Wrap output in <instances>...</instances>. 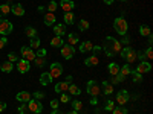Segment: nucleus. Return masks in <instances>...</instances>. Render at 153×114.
I'll use <instances>...</instances> for the list:
<instances>
[{
  "label": "nucleus",
  "mask_w": 153,
  "mask_h": 114,
  "mask_svg": "<svg viewBox=\"0 0 153 114\" xmlns=\"http://www.w3.org/2000/svg\"><path fill=\"white\" fill-rule=\"evenodd\" d=\"M12 29H14V26H12V23L6 18H0V34H2L3 37L9 35L12 32Z\"/></svg>",
  "instance_id": "nucleus-4"
},
{
  "label": "nucleus",
  "mask_w": 153,
  "mask_h": 114,
  "mask_svg": "<svg viewBox=\"0 0 153 114\" xmlns=\"http://www.w3.org/2000/svg\"><path fill=\"white\" fill-rule=\"evenodd\" d=\"M103 2H104L106 5H112V3L115 2V0H103Z\"/></svg>",
  "instance_id": "nucleus-55"
},
{
  "label": "nucleus",
  "mask_w": 153,
  "mask_h": 114,
  "mask_svg": "<svg viewBox=\"0 0 153 114\" xmlns=\"http://www.w3.org/2000/svg\"><path fill=\"white\" fill-rule=\"evenodd\" d=\"M17 69H19V72H20L22 75L28 73L29 69H31V62L26 61V59H19V61H17Z\"/></svg>",
  "instance_id": "nucleus-11"
},
{
  "label": "nucleus",
  "mask_w": 153,
  "mask_h": 114,
  "mask_svg": "<svg viewBox=\"0 0 153 114\" xmlns=\"http://www.w3.org/2000/svg\"><path fill=\"white\" fill-rule=\"evenodd\" d=\"M120 55H121V58L126 59L127 64H130V62L136 61V50H133L132 47H124V49H121Z\"/></svg>",
  "instance_id": "nucleus-3"
},
{
  "label": "nucleus",
  "mask_w": 153,
  "mask_h": 114,
  "mask_svg": "<svg viewBox=\"0 0 153 114\" xmlns=\"http://www.w3.org/2000/svg\"><path fill=\"white\" fill-rule=\"evenodd\" d=\"M55 21H57V17L54 15V12H46L45 18H43V23L46 24V26H54Z\"/></svg>",
  "instance_id": "nucleus-14"
},
{
  "label": "nucleus",
  "mask_w": 153,
  "mask_h": 114,
  "mask_svg": "<svg viewBox=\"0 0 153 114\" xmlns=\"http://www.w3.org/2000/svg\"><path fill=\"white\" fill-rule=\"evenodd\" d=\"M8 2H12V0H8Z\"/></svg>",
  "instance_id": "nucleus-60"
},
{
  "label": "nucleus",
  "mask_w": 153,
  "mask_h": 114,
  "mask_svg": "<svg viewBox=\"0 0 153 114\" xmlns=\"http://www.w3.org/2000/svg\"><path fill=\"white\" fill-rule=\"evenodd\" d=\"M5 108H6V104L5 102H0V113L5 111Z\"/></svg>",
  "instance_id": "nucleus-52"
},
{
  "label": "nucleus",
  "mask_w": 153,
  "mask_h": 114,
  "mask_svg": "<svg viewBox=\"0 0 153 114\" xmlns=\"http://www.w3.org/2000/svg\"><path fill=\"white\" fill-rule=\"evenodd\" d=\"M129 99H130V94H129V91H127V90H120L117 93V102L120 105L127 104V102H129Z\"/></svg>",
  "instance_id": "nucleus-10"
},
{
  "label": "nucleus",
  "mask_w": 153,
  "mask_h": 114,
  "mask_svg": "<svg viewBox=\"0 0 153 114\" xmlns=\"http://www.w3.org/2000/svg\"><path fill=\"white\" fill-rule=\"evenodd\" d=\"M132 79H133V82H143V75L141 73H138V72H135V70H132Z\"/></svg>",
  "instance_id": "nucleus-33"
},
{
  "label": "nucleus",
  "mask_w": 153,
  "mask_h": 114,
  "mask_svg": "<svg viewBox=\"0 0 153 114\" xmlns=\"http://www.w3.org/2000/svg\"><path fill=\"white\" fill-rule=\"evenodd\" d=\"M121 44H129L130 43V38L127 37V35H123V41H120Z\"/></svg>",
  "instance_id": "nucleus-51"
},
{
  "label": "nucleus",
  "mask_w": 153,
  "mask_h": 114,
  "mask_svg": "<svg viewBox=\"0 0 153 114\" xmlns=\"http://www.w3.org/2000/svg\"><path fill=\"white\" fill-rule=\"evenodd\" d=\"M54 34L57 37H61L66 34V24H54Z\"/></svg>",
  "instance_id": "nucleus-19"
},
{
  "label": "nucleus",
  "mask_w": 153,
  "mask_h": 114,
  "mask_svg": "<svg viewBox=\"0 0 153 114\" xmlns=\"http://www.w3.org/2000/svg\"><path fill=\"white\" fill-rule=\"evenodd\" d=\"M86 90H87V93L91 94L92 97H97V96L100 94V87H98V84H97L95 81H89Z\"/></svg>",
  "instance_id": "nucleus-9"
},
{
  "label": "nucleus",
  "mask_w": 153,
  "mask_h": 114,
  "mask_svg": "<svg viewBox=\"0 0 153 114\" xmlns=\"http://www.w3.org/2000/svg\"><path fill=\"white\" fill-rule=\"evenodd\" d=\"M35 56H37V58H45V56H46V49L38 47L37 52H35Z\"/></svg>",
  "instance_id": "nucleus-41"
},
{
  "label": "nucleus",
  "mask_w": 153,
  "mask_h": 114,
  "mask_svg": "<svg viewBox=\"0 0 153 114\" xmlns=\"http://www.w3.org/2000/svg\"><path fill=\"white\" fill-rule=\"evenodd\" d=\"M71 100V97L68 96V94H61V97H60V102H63V104H68Z\"/></svg>",
  "instance_id": "nucleus-48"
},
{
  "label": "nucleus",
  "mask_w": 153,
  "mask_h": 114,
  "mask_svg": "<svg viewBox=\"0 0 153 114\" xmlns=\"http://www.w3.org/2000/svg\"><path fill=\"white\" fill-rule=\"evenodd\" d=\"M78 29H80V31H87V29H89V21L84 20V18H81L80 23H78Z\"/></svg>",
  "instance_id": "nucleus-35"
},
{
  "label": "nucleus",
  "mask_w": 153,
  "mask_h": 114,
  "mask_svg": "<svg viewBox=\"0 0 153 114\" xmlns=\"http://www.w3.org/2000/svg\"><path fill=\"white\" fill-rule=\"evenodd\" d=\"M65 24H74V20H75V15L74 12H65Z\"/></svg>",
  "instance_id": "nucleus-25"
},
{
  "label": "nucleus",
  "mask_w": 153,
  "mask_h": 114,
  "mask_svg": "<svg viewBox=\"0 0 153 114\" xmlns=\"http://www.w3.org/2000/svg\"><path fill=\"white\" fill-rule=\"evenodd\" d=\"M113 29L117 31V34H120L123 37V35H127V29H129V26H127V21L123 17H118V18H115V21H113Z\"/></svg>",
  "instance_id": "nucleus-2"
},
{
  "label": "nucleus",
  "mask_w": 153,
  "mask_h": 114,
  "mask_svg": "<svg viewBox=\"0 0 153 114\" xmlns=\"http://www.w3.org/2000/svg\"><path fill=\"white\" fill-rule=\"evenodd\" d=\"M60 49H61V56L65 58V59L74 58V55H75V47H74V46H71V44H63Z\"/></svg>",
  "instance_id": "nucleus-6"
},
{
  "label": "nucleus",
  "mask_w": 153,
  "mask_h": 114,
  "mask_svg": "<svg viewBox=\"0 0 153 114\" xmlns=\"http://www.w3.org/2000/svg\"><path fill=\"white\" fill-rule=\"evenodd\" d=\"M51 82H52V76L49 75V72H48V73L45 72V73L40 75V84H42V85H49Z\"/></svg>",
  "instance_id": "nucleus-18"
},
{
  "label": "nucleus",
  "mask_w": 153,
  "mask_h": 114,
  "mask_svg": "<svg viewBox=\"0 0 153 114\" xmlns=\"http://www.w3.org/2000/svg\"><path fill=\"white\" fill-rule=\"evenodd\" d=\"M22 58L31 62V61L35 59V52H34L29 46H23V47H22Z\"/></svg>",
  "instance_id": "nucleus-7"
},
{
  "label": "nucleus",
  "mask_w": 153,
  "mask_h": 114,
  "mask_svg": "<svg viewBox=\"0 0 153 114\" xmlns=\"http://www.w3.org/2000/svg\"><path fill=\"white\" fill-rule=\"evenodd\" d=\"M68 41H69L71 46H75L76 43L80 41V38H78V35H76V34H69L68 35Z\"/></svg>",
  "instance_id": "nucleus-29"
},
{
  "label": "nucleus",
  "mask_w": 153,
  "mask_h": 114,
  "mask_svg": "<svg viewBox=\"0 0 153 114\" xmlns=\"http://www.w3.org/2000/svg\"><path fill=\"white\" fill-rule=\"evenodd\" d=\"M49 75L52 76V78H58V76L63 75V66L60 62H52L51 64V69H49Z\"/></svg>",
  "instance_id": "nucleus-8"
},
{
  "label": "nucleus",
  "mask_w": 153,
  "mask_h": 114,
  "mask_svg": "<svg viewBox=\"0 0 153 114\" xmlns=\"http://www.w3.org/2000/svg\"><path fill=\"white\" fill-rule=\"evenodd\" d=\"M144 53H146V58H149V59L153 58V50H152V47H147Z\"/></svg>",
  "instance_id": "nucleus-46"
},
{
  "label": "nucleus",
  "mask_w": 153,
  "mask_h": 114,
  "mask_svg": "<svg viewBox=\"0 0 153 114\" xmlns=\"http://www.w3.org/2000/svg\"><path fill=\"white\" fill-rule=\"evenodd\" d=\"M11 12L17 17H22V15H25V8L22 6V3H16L14 6H11Z\"/></svg>",
  "instance_id": "nucleus-16"
},
{
  "label": "nucleus",
  "mask_w": 153,
  "mask_h": 114,
  "mask_svg": "<svg viewBox=\"0 0 153 114\" xmlns=\"http://www.w3.org/2000/svg\"><path fill=\"white\" fill-rule=\"evenodd\" d=\"M124 81H126V76H124V75H121V73L112 76V79H110V82H112V84H120V82H124Z\"/></svg>",
  "instance_id": "nucleus-26"
},
{
  "label": "nucleus",
  "mask_w": 153,
  "mask_h": 114,
  "mask_svg": "<svg viewBox=\"0 0 153 114\" xmlns=\"http://www.w3.org/2000/svg\"><path fill=\"white\" fill-rule=\"evenodd\" d=\"M123 44L117 40V38H113V37H107L106 38V41H104V47H103V50H104V53L107 55V56H115V55H118L120 52H121V47Z\"/></svg>",
  "instance_id": "nucleus-1"
},
{
  "label": "nucleus",
  "mask_w": 153,
  "mask_h": 114,
  "mask_svg": "<svg viewBox=\"0 0 153 114\" xmlns=\"http://www.w3.org/2000/svg\"><path fill=\"white\" fill-rule=\"evenodd\" d=\"M34 64H35L37 67H43V66L46 64V58H37V56H35Z\"/></svg>",
  "instance_id": "nucleus-40"
},
{
  "label": "nucleus",
  "mask_w": 153,
  "mask_h": 114,
  "mask_svg": "<svg viewBox=\"0 0 153 114\" xmlns=\"http://www.w3.org/2000/svg\"><path fill=\"white\" fill-rule=\"evenodd\" d=\"M16 99L19 100L20 104H28L29 100L32 99V94H31V93H28V91H20V93H17Z\"/></svg>",
  "instance_id": "nucleus-12"
},
{
  "label": "nucleus",
  "mask_w": 153,
  "mask_h": 114,
  "mask_svg": "<svg viewBox=\"0 0 153 114\" xmlns=\"http://www.w3.org/2000/svg\"><path fill=\"white\" fill-rule=\"evenodd\" d=\"M120 2H126V0H120Z\"/></svg>",
  "instance_id": "nucleus-59"
},
{
  "label": "nucleus",
  "mask_w": 153,
  "mask_h": 114,
  "mask_svg": "<svg viewBox=\"0 0 153 114\" xmlns=\"http://www.w3.org/2000/svg\"><path fill=\"white\" fill-rule=\"evenodd\" d=\"M25 34H26L29 38H32V37H37V31H35L32 26H28L26 29H25Z\"/></svg>",
  "instance_id": "nucleus-36"
},
{
  "label": "nucleus",
  "mask_w": 153,
  "mask_h": 114,
  "mask_svg": "<svg viewBox=\"0 0 153 114\" xmlns=\"http://www.w3.org/2000/svg\"><path fill=\"white\" fill-rule=\"evenodd\" d=\"M72 81H74V78H72L71 75H69V76H66V82H68V84H69V82H72Z\"/></svg>",
  "instance_id": "nucleus-54"
},
{
  "label": "nucleus",
  "mask_w": 153,
  "mask_h": 114,
  "mask_svg": "<svg viewBox=\"0 0 153 114\" xmlns=\"http://www.w3.org/2000/svg\"><path fill=\"white\" fill-rule=\"evenodd\" d=\"M57 8H58V3L55 2V0H51V2L48 3V9H49V12H55Z\"/></svg>",
  "instance_id": "nucleus-37"
},
{
  "label": "nucleus",
  "mask_w": 153,
  "mask_h": 114,
  "mask_svg": "<svg viewBox=\"0 0 153 114\" xmlns=\"http://www.w3.org/2000/svg\"><path fill=\"white\" fill-rule=\"evenodd\" d=\"M92 49H94V44L91 41H83V44L80 46V52L81 53H86V52H91Z\"/></svg>",
  "instance_id": "nucleus-20"
},
{
  "label": "nucleus",
  "mask_w": 153,
  "mask_h": 114,
  "mask_svg": "<svg viewBox=\"0 0 153 114\" xmlns=\"http://www.w3.org/2000/svg\"><path fill=\"white\" fill-rule=\"evenodd\" d=\"M66 114H78V111H74V110H72V111H69V113H66Z\"/></svg>",
  "instance_id": "nucleus-58"
},
{
  "label": "nucleus",
  "mask_w": 153,
  "mask_h": 114,
  "mask_svg": "<svg viewBox=\"0 0 153 114\" xmlns=\"http://www.w3.org/2000/svg\"><path fill=\"white\" fill-rule=\"evenodd\" d=\"M28 110H29L31 113H34V114H40V113L43 111V105H42L40 100H37V99L32 97L29 102H28Z\"/></svg>",
  "instance_id": "nucleus-5"
},
{
  "label": "nucleus",
  "mask_w": 153,
  "mask_h": 114,
  "mask_svg": "<svg viewBox=\"0 0 153 114\" xmlns=\"http://www.w3.org/2000/svg\"><path fill=\"white\" fill-rule=\"evenodd\" d=\"M120 73H121V75H124V76L130 75V73H132V67H130V64H126V66H123V67L120 69Z\"/></svg>",
  "instance_id": "nucleus-34"
},
{
  "label": "nucleus",
  "mask_w": 153,
  "mask_h": 114,
  "mask_svg": "<svg viewBox=\"0 0 153 114\" xmlns=\"http://www.w3.org/2000/svg\"><path fill=\"white\" fill-rule=\"evenodd\" d=\"M152 70V64H150V62H146V61H141V62H139V66L135 69V72H138V73H149Z\"/></svg>",
  "instance_id": "nucleus-13"
},
{
  "label": "nucleus",
  "mask_w": 153,
  "mask_h": 114,
  "mask_svg": "<svg viewBox=\"0 0 153 114\" xmlns=\"http://www.w3.org/2000/svg\"><path fill=\"white\" fill-rule=\"evenodd\" d=\"M28 105L26 104H22L20 107H19V114H28Z\"/></svg>",
  "instance_id": "nucleus-43"
},
{
  "label": "nucleus",
  "mask_w": 153,
  "mask_h": 114,
  "mask_svg": "<svg viewBox=\"0 0 153 114\" xmlns=\"http://www.w3.org/2000/svg\"><path fill=\"white\" fill-rule=\"evenodd\" d=\"M98 62H100V59H98L97 55H92V56H89V58L84 59V64L87 67H95V66H98Z\"/></svg>",
  "instance_id": "nucleus-17"
},
{
  "label": "nucleus",
  "mask_w": 153,
  "mask_h": 114,
  "mask_svg": "<svg viewBox=\"0 0 153 114\" xmlns=\"http://www.w3.org/2000/svg\"><path fill=\"white\" fill-rule=\"evenodd\" d=\"M74 6H75V3L72 2V0H61L60 2V8L65 12H72Z\"/></svg>",
  "instance_id": "nucleus-15"
},
{
  "label": "nucleus",
  "mask_w": 153,
  "mask_h": 114,
  "mask_svg": "<svg viewBox=\"0 0 153 114\" xmlns=\"http://www.w3.org/2000/svg\"><path fill=\"white\" fill-rule=\"evenodd\" d=\"M136 59H141V61H144V59H146V53H144V50H139V52H136Z\"/></svg>",
  "instance_id": "nucleus-47"
},
{
  "label": "nucleus",
  "mask_w": 153,
  "mask_h": 114,
  "mask_svg": "<svg viewBox=\"0 0 153 114\" xmlns=\"http://www.w3.org/2000/svg\"><path fill=\"white\" fill-rule=\"evenodd\" d=\"M51 114H61L58 110H52V113H51Z\"/></svg>",
  "instance_id": "nucleus-57"
},
{
  "label": "nucleus",
  "mask_w": 153,
  "mask_h": 114,
  "mask_svg": "<svg viewBox=\"0 0 153 114\" xmlns=\"http://www.w3.org/2000/svg\"><path fill=\"white\" fill-rule=\"evenodd\" d=\"M112 113L113 114H127L129 111H127V108H124V107H115L112 110Z\"/></svg>",
  "instance_id": "nucleus-38"
},
{
  "label": "nucleus",
  "mask_w": 153,
  "mask_h": 114,
  "mask_svg": "<svg viewBox=\"0 0 153 114\" xmlns=\"http://www.w3.org/2000/svg\"><path fill=\"white\" fill-rule=\"evenodd\" d=\"M139 34H141L143 37H149V35H152L150 28L147 26V24H141V26H139Z\"/></svg>",
  "instance_id": "nucleus-28"
},
{
  "label": "nucleus",
  "mask_w": 153,
  "mask_h": 114,
  "mask_svg": "<svg viewBox=\"0 0 153 114\" xmlns=\"http://www.w3.org/2000/svg\"><path fill=\"white\" fill-rule=\"evenodd\" d=\"M11 6L9 5H0V17H5L6 14H9Z\"/></svg>",
  "instance_id": "nucleus-32"
},
{
  "label": "nucleus",
  "mask_w": 153,
  "mask_h": 114,
  "mask_svg": "<svg viewBox=\"0 0 153 114\" xmlns=\"http://www.w3.org/2000/svg\"><path fill=\"white\" fill-rule=\"evenodd\" d=\"M103 88H104V94H107V96L113 93V85H112V84H109L107 81H104V82H103Z\"/></svg>",
  "instance_id": "nucleus-31"
},
{
  "label": "nucleus",
  "mask_w": 153,
  "mask_h": 114,
  "mask_svg": "<svg viewBox=\"0 0 153 114\" xmlns=\"http://www.w3.org/2000/svg\"><path fill=\"white\" fill-rule=\"evenodd\" d=\"M0 70L3 73H11L12 72V62H9V61L2 62V64H0Z\"/></svg>",
  "instance_id": "nucleus-23"
},
{
  "label": "nucleus",
  "mask_w": 153,
  "mask_h": 114,
  "mask_svg": "<svg viewBox=\"0 0 153 114\" xmlns=\"http://www.w3.org/2000/svg\"><path fill=\"white\" fill-rule=\"evenodd\" d=\"M107 70H109V73H110L112 76H115V75L120 73V66L117 64V62H110L109 67H107Z\"/></svg>",
  "instance_id": "nucleus-22"
},
{
  "label": "nucleus",
  "mask_w": 153,
  "mask_h": 114,
  "mask_svg": "<svg viewBox=\"0 0 153 114\" xmlns=\"http://www.w3.org/2000/svg\"><path fill=\"white\" fill-rule=\"evenodd\" d=\"M6 43H8L6 37H2V38H0V49H3V47L6 46Z\"/></svg>",
  "instance_id": "nucleus-50"
},
{
  "label": "nucleus",
  "mask_w": 153,
  "mask_h": 114,
  "mask_svg": "<svg viewBox=\"0 0 153 114\" xmlns=\"http://www.w3.org/2000/svg\"><path fill=\"white\" fill-rule=\"evenodd\" d=\"M113 108H115V102H113V100H106L104 110H106V111H112Z\"/></svg>",
  "instance_id": "nucleus-42"
},
{
  "label": "nucleus",
  "mask_w": 153,
  "mask_h": 114,
  "mask_svg": "<svg viewBox=\"0 0 153 114\" xmlns=\"http://www.w3.org/2000/svg\"><path fill=\"white\" fill-rule=\"evenodd\" d=\"M38 12H45V6H38Z\"/></svg>",
  "instance_id": "nucleus-56"
},
{
  "label": "nucleus",
  "mask_w": 153,
  "mask_h": 114,
  "mask_svg": "<svg viewBox=\"0 0 153 114\" xmlns=\"http://www.w3.org/2000/svg\"><path fill=\"white\" fill-rule=\"evenodd\" d=\"M91 104H92V105H97V104H98V99H97V97H92V99H91Z\"/></svg>",
  "instance_id": "nucleus-53"
},
{
  "label": "nucleus",
  "mask_w": 153,
  "mask_h": 114,
  "mask_svg": "<svg viewBox=\"0 0 153 114\" xmlns=\"http://www.w3.org/2000/svg\"><path fill=\"white\" fill-rule=\"evenodd\" d=\"M8 61L9 62H16V61H19V58H17V55L14 52H11V53H8Z\"/></svg>",
  "instance_id": "nucleus-44"
},
{
  "label": "nucleus",
  "mask_w": 153,
  "mask_h": 114,
  "mask_svg": "<svg viewBox=\"0 0 153 114\" xmlns=\"http://www.w3.org/2000/svg\"><path fill=\"white\" fill-rule=\"evenodd\" d=\"M45 96H46V94H45L43 91H35V93H34V99H37V100H42Z\"/></svg>",
  "instance_id": "nucleus-45"
},
{
  "label": "nucleus",
  "mask_w": 153,
  "mask_h": 114,
  "mask_svg": "<svg viewBox=\"0 0 153 114\" xmlns=\"http://www.w3.org/2000/svg\"><path fill=\"white\" fill-rule=\"evenodd\" d=\"M72 108H74V111H81L83 110V102H80V100H74Z\"/></svg>",
  "instance_id": "nucleus-39"
},
{
  "label": "nucleus",
  "mask_w": 153,
  "mask_h": 114,
  "mask_svg": "<svg viewBox=\"0 0 153 114\" xmlns=\"http://www.w3.org/2000/svg\"><path fill=\"white\" fill-rule=\"evenodd\" d=\"M29 47H31L32 50L40 47V38H38V37H32V38H31V43H29Z\"/></svg>",
  "instance_id": "nucleus-30"
},
{
  "label": "nucleus",
  "mask_w": 153,
  "mask_h": 114,
  "mask_svg": "<svg viewBox=\"0 0 153 114\" xmlns=\"http://www.w3.org/2000/svg\"><path fill=\"white\" fill-rule=\"evenodd\" d=\"M68 91H69V93H71L72 96H80V94H81V90H80V87H76V85H74V84H71V85H69Z\"/></svg>",
  "instance_id": "nucleus-24"
},
{
  "label": "nucleus",
  "mask_w": 153,
  "mask_h": 114,
  "mask_svg": "<svg viewBox=\"0 0 153 114\" xmlns=\"http://www.w3.org/2000/svg\"><path fill=\"white\" fill-rule=\"evenodd\" d=\"M63 44H65V43H63L61 37H57V35H55L52 40H51V46H54V47H61Z\"/></svg>",
  "instance_id": "nucleus-27"
},
{
  "label": "nucleus",
  "mask_w": 153,
  "mask_h": 114,
  "mask_svg": "<svg viewBox=\"0 0 153 114\" xmlns=\"http://www.w3.org/2000/svg\"><path fill=\"white\" fill-rule=\"evenodd\" d=\"M51 107H52V110H58V100L52 99V100H51Z\"/></svg>",
  "instance_id": "nucleus-49"
},
{
  "label": "nucleus",
  "mask_w": 153,
  "mask_h": 114,
  "mask_svg": "<svg viewBox=\"0 0 153 114\" xmlns=\"http://www.w3.org/2000/svg\"><path fill=\"white\" fill-rule=\"evenodd\" d=\"M68 88H69V84L65 81V82H58L57 85H55V91L57 93H65V91H68Z\"/></svg>",
  "instance_id": "nucleus-21"
}]
</instances>
